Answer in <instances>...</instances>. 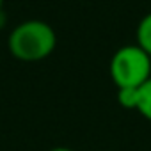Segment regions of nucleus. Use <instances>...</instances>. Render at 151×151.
Segmentation results:
<instances>
[{
	"instance_id": "nucleus-1",
	"label": "nucleus",
	"mask_w": 151,
	"mask_h": 151,
	"mask_svg": "<svg viewBox=\"0 0 151 151\" xmlns=\"http://www.w3.org/2000/svg\"><path fill=\"white\" fill-rule=\"evenodd\" d=\"M57 36L43 20H27L16 25L7 39L11 55L22 62H39L53 53Z\"/></svg>"
},
{
	"instance_id": "nucleus-2",
	"label": "nucleus",
	"mask_w": 151,
	"mask_h": 151,
	"mask_svg": "<svg viewBox=\"0 0 151 151\" xmlns=\"http://www.w3.org/2000/svg\"><path fill=\"white\" fill-rule=\"evenodd\" d=\"M109 71L117 89L140 87L151 78V57L137 45H124L112 55Z\"/></svg>"
},
{
	"instance_id": "nucleus-3",
	"label": "nucleus",
	"mask_w": 151,
	"mask_h": 151,
	"mask_svg": "<svg viewBox=\"0 0 151 151\" xmlns=\"http://www.w3.org/2000/svg\"><path fill=\"white\" fill-rule=\"evenodd\" d=\"M137 46L151 57V13H147L137 25Z\"/></svg>"
},
{
	"instance_id": "nucleus-4",
	"label": "nucleus",
	"mask_w": 151,
	"mask_h": 151,
	"mask_svg": "<svg viewBox=\"0 0 151 151\" xmlns=\"http://www.w3.org/2000/svg\"><path fill=\"white\" fill-rule=\"evenodd\" d=\"M137 112L151 123V78L139 87V105Z\"/></svg>"
},
{
	"instance_id": "nucleus-5",
	"label": "nucleus",
	"mask_w": 151,
	"mask_h": 151,
	"mask_svg": "<svg viewBox=\"0 0 151 151\" xmlns=\"http://www.w3.org/2000/svg\"><path fill=\"white\" fill-rule=\"evenodd\" d=\"M117 103L126 110H137L139 105V87L117 89Z\"/></svg>"
},
{
	"instance_id": "nucleus-6",
	"label": "nucleus",
	"mask_w": 151,
	"mask_h": 151,
	"mask_svg": "<svg viewBox=\"0 0 151 151\" xmlns=\"http://www.w3.org/2000/svg\"><path fill=\"white\" fill-rule=\"evenodd\" d=\"M48 151H75V149H69V147H52V149H48Z\"/></svg>"
},
{
	"instance_id": "nucleus-7",
	"label": "nucleus",
	"mask_w": 151,
	"mask_h": 151,
	"mask_svg": "<svg viewBox=\"0 0 151 151\" xmlns=\"http://www.w3.org/2000/svg\"><path fill=\"white\" fill-rule=\"evenodd\" d=\"M2 4H4V0H0V11H2Z\"/></svg>"
}]
</instances>
